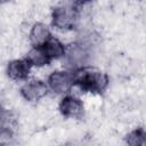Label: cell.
Returning <instances> with one entry per match:
<instances>
[{
  "label": "cell",
  "instance_id": "1",
  "mask_svg": "<svg viewBox=\"0 0 146 146\" xmlns=\"http://www.w3.org/2000/svg\"><path fill=\"white\" fill-rule=\"evenodd\" d=\"M74 82L88 91H102L107 84L106 75L94 67H83L74 75Z\"/></svg>",
  "mask_w": 146,
  "mask_h": 146
},
{
  "label": "cell",
  "instance_id": "2",
  "mask_svg": "<svg viewBox=\"0 0 146 146\" xmlns=\"http://www.w3.org/2000/svg\"><path fill=\"white\" fill-rule=\"evenodd\" d=\"M48 82H49L50 88L55 92L64 94V92L68 91V89L72 87V84L74 82V76L72 74H70L68 72L57 71V72H54L49 76Z\"/></svg>",
  "mask_w": 146,
  "mask_h": 146
},
{
  "label": "cell",
  "instance_id": "3",
  "mask_svg": "<svg viewBox=\"0 0 146 146\" xmlns=\"http://www.w3.org/2000/svg\"><path fill=\"white\" fill-rule=\"evenodd\" d=\"M52 21L54 24L59 29H70L72 25H74L75 14L72 8L58 7L54 10Z\"/></svg>",
  "mask_w": 146,
  "mask_h": 146
},
{
  "label": "cell",
  "instance_id": "4",
  "mask_svg": "<svg viewBox=\"0 0 146 146\" xmlns=\"http://www.w3.org/2000/svg\"><path fill=\"white\" fill-rule=\"evenodd\" d=\"M59 110L62 114L67 117H78L83 112V105L80 102V99L72 96H67L62 100Z\"/></svg>",
  "mask_w": 146,
  "mask_h": 146
},
{
  "label": "cell",
  "instance_id": "5",
  "mask_svg": "<svg viewBox=\"0 0 146 146\" xmlns=\"http://www.w3.org/2000/svg\"><path fill=\"white\" fill-rule=\"evenodd\" d=\"M48 91L47 86L41 81H31L22 88V95L27 100H38Z\"/></svg>",
  "mask_w": 146,
  "mask_h": 146
},
{
  "label": "cell",
  "instance_id": "6",
  "mask_svg": "<svg viewBox=\"0 0 146 146\" xmlns=\"http://www.w3.org/2000/svg\"><path fill=\"white\" fill-rule=\"evenodd\" d=\"M31 65L32 64L29 59L13 60L8 65V75L14 80H22L29 75Z\"/></svg>",
  "mask_w": 146,
  "mask_h": 146
},
{
  "label": "cell",
  "instance_id": "7",
  "mask_svg": "<svg viewBox=\"0 0 146 146\" xmlns=\"http://www.w3.org/2000/svg\"><path fill=\"white\" fill-rule=\"evenodd\" d=\"M30 39L31 42L34 44V47H41L46 44L50 40V33L48 27L41 23L34 24L30 33Z\"/></svg>",
  "mask_w": 146,
  "mask_h": 146
},
{
  "label": "cell",
  "instance_id": "8",
  "mask_svg": "<svg viewBox=\"0 0 146 146\" xmlns=\"http://www.w3.org/2000/svg\"><path fill=\"white\" fill-rule=\"evenodd\" d=\"M48 55V57L51 58H58L60 56L65 55V48L64 46L56 39H50L46 44L42 46Z\"/></svg>",
  "mask_w": 146,
  "mask_h": 146
},
{
  "label": "cell",
  "instance_id": "9",
  "mask_svg": "<svg viewBox=\"0 0 146 146\" xmlns=\"http://www.w3.org/2000/svg\"><path fill=\"white\" fill-rule=\"evenodd\" d=\"M32 65H44L46 63H48L50 60V58L48 57L44 48L41 47H34V49H32L29 54V58H27Z\"/></svg>",
  "mask_w": 146,
  "mask_h": 146
},
{
  "label": "cell",
  "instance_id": "10",
  "mask_svg": "<svg viewBox=\"0 0 146 146\" xmlns=\"http://www.w3.org/2000/svg\"><path fill=\"white\" fill-rule=\"evenodd\" d=\"M127 141L130 145H145L146 144V132L143 129L133 130L127 137Z\"/></svg>",
  "mask_w": 146,
  "mask_h": 146
},
{
  "label": "cell",
  "instance_id": "11",
  "mask_svg": "<svg viewBox=\"0 0 146 146\" xmlns=\"http://www.w3.org/2000/svg\"><path fill=\"white\" fill-rule=\"evenodd\" d=\"M84 56H86V55H84L83 50H82L81 48H79V47L71 48L70 51L67 52V58H68V60H70L71 63H74V64L83 62Z\"/></svg>",
  "mask_w": 146,
  "mask_h": 146
},
{
  "label": "cell",
  "instance_id": "12",
  "mask_svg": "<svg viewBox=\"0 0 146 146\" xmlns=\"http://www.w3.org/2000/svg\"><path fill=\"white\" fill-rule=\"evenodd\" d=\"M6 1H9V0H2V2H6Z\"/></svg>",
  "mask_w": 146,
  "mask_h": 146
},
{
  "label": "cell",
  "instance_id": "13",
  "mask_svg": "<svg viewBox=\"0 0 146 146\" xmlns=\"http://www.w3.org/2000/svg\"><path fill=\"white\" fill-rule=\"evenodd\" d=\"M76 1H81L82 2V1H86V0H76Z\"/></svg>",
  "mask_w": 146,
  "mask_h": 146
}]
</instances>
